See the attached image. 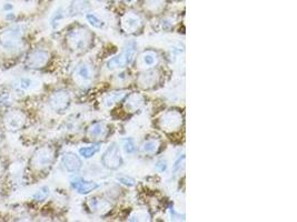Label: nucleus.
Instances as JSON below:
<instances>
[{"instance_id": "2", "label": "nucleus", "mask_w": 297, "mask_h": 222, "mask_svg": "<svg viewBox=\"0 0 297 222\" xmlns=\"http://www.w3.org/2000/svg\"><path fill=\"white\" fill-rule=\"evenodd\" d=\"M65 40L69 50L76 54H81L91 48L94 43V34L85 27L76 26L67 32Z\"/></svg>"}, {"instance_id": "20", "label": "nucleus", "mask_w": 297, "mask_h": 222, "mask_svg": "<svg viewBox=\"0 0 297 222\" xmlns=\"http://www.w3.org/2000/svg\"><path fill=\"white\" fill-rule=\"evenodd\" d=\"M99 150H101V147H99L98 144L89 145V147L80 148L79 149V155L83 158H85V159H89V158L94 157Z\"/></svg>"}, {"instance_id": "31", "label": "nucleus", "mask_w": 297, "mask_h": 222, "mask_svg": "<svg viewBox=\"0 0 297 222\" xmlns=\"http://www.w3.org/2000/svg\"><path fill=\"white\" fill-rule=\"evenodd\" d=\"M4 140H5V134L3 132L2 127H0V145H2L4 143Z\"/></svg>"}, {"instance_id": "24", "label": "nucleus", "mask_w": 297, "mask_h": 222, "mask_svg": "<svg viewBox=\"0 0 297 222\" xmlns=\"http://www.w3.org/2000/svg\"><path fill=\"white\" fill-rule=\"evenodd\" d=\"M123 148H124V151L127 155L135 154L136 143H135V141H134V139H131V138L125 139L124 142H123Z\"/></svg>"}, {"instance_id": "12", "label": "nucleus", "mask_w": 297, "mask_h": 222, "mask_svg": "<svg viewBox=\"0 0 297 222\" xmlns=\"http://www.w3.org/2000/svg\"><path fill=\"white\" fill-rule=\"evenodd\" d=\"M75 78L81 84H87L94 79V68L87 62H81L75 69Z\"/></svg>"}, {"instance_id": "13", "label": "nucleus", "mask_w": 297, "mask_h": 222, "mask_svg": "<svg viewBox=\"0 0 297 222\" xmlns=\"http://www.w3.org/2000/svg\"><path fill=\"white\" fill-rule=\"evenodd\" d=\"M61 161L66 170L71 173L78 172L81 167H83V162H81L80 158L74 153H67L63 155L61 158Z\"/></svg>"}, {"instance_id": "23", "label": "nucleus", "mask_w": 297, "mask_h": 222, "mask_svg": "<svg viewBox=\"0 0 297 222\" xmlns=\"http://www.w3.org/2000/svg\"><path fill=\"white\" fill-rule=\"evenodd\" d=\"M86 18H87V21L90 23V26H92L94 28L102 29L105 27V22L95 14H88L86 16Z\"/></svg>"}, {"instance_id": "6", "label": "nucleus", "mask_w": 297, "mask_h": 222, "mask_svg": "<svg viewBox=\"0 0 297 222\" xmlns=\"http://www.w3.org/2000/svg\"><path fill=\"white\" fill-rule=\"evenodd\" d=\"M136 51H137V46L135 43L127 44L124 51L121 52L120 55L116 56L112 58L110 60H108L107 68L109 70H115V69H120V68H125L127 66H129L133 62V60L135 59Z\"/></svg>"}, {"instance_id": "3", "label": "nucleus", "mask_w": 297, "mask_h": 222, "mask_svg": "<svg viewBox=\"0 0 297 222\" xmlns=\"http://www.w3.org/2000/svg\"><path fill=\"white\" fill-rule=\"evenodd\" d=\"M55 159V148L50 147V145H43V147L36 149L32 154L30 160H29V166L35 172H44L54 165Z\"/></svg>"}, {"instance_id": "15", "label": "nucleus", "mask_w": 297, "mask_h": 222, "mask_svg": "<svg viewBox=\"0 0 297 222\" xmlns=\"http://www.w3.org/2000/svg\"><path fill=\"white\" fill-rule=\"evenodd\" d=\"M107 133L108 128L104 122H95V124H92L88 128V130H87V134H88V137L92 140L104 139L107 136Z\"/></svg>"}, {"instance_id": "26", "label": "nucleus", "mask_w": 297, "mask_h": 222, "mask_svg": "<svg viewBox=\"0 0 297 222\" xmlns=\"http://www.w3.org/2000/svg\"><path fill=\"white\" fill-rule=\"evenodd\" d=\"M50 194V190L48 187H43V188H40L36 194L34 195V200L36 201H45L47 199L48 196Z\"/></svg>"}, {"instance_id": "32", "label": "nucleus", "mask_w": 297, "mask_h": 222, "mask_svg": "<svg viewBox=\"0 0 297 222\" xmlns=\"http://www.w3.org/2000/svg\"><path fill=\"white\" fill-rule=\"evenodd\" d=\"M74 3H83V2H85V0H73Z\"/></svg>"}, {"instance_id": "14", "label": "nucleus", "mask_w": 297, "mask_h": 222, "mask_svg": "<svg viewBox=\"0 0 297 222\" xmlns=\"http://www.w3.org/2000/svg\"><path fill=\"white\" fill-rule=\"evenodd\" d=\"M159 76L157 70H147L141 75V77L138 78V83L141 85L142 88L144 89H150L155 87V85L158 83Z\"/></svg>"}, {"instance_id": "5", "label": "nucleus", "mask_w": 297, "mask_h": 222, "mask_svg": "<svg viewBox=\"0 0 297 222\" xmlns=\"http://www.w3.org/2000/svg\"><path fill=\"white\" fill-rule=\"evenodd\" d=\"M3 124L9 131H19L27 125V115L19 109H9L3 117Z\"/></svg>"}, {"instance_id": "22", "label": "nucleus", "mask_w": 297, "mask_h": 222, "mask_svg": "<svg viewBox=\"0 0 297 222\" xmlns=\"http://www.w3.org/2000/svg\"><path fill=\"white\" fill-rule=\"evenodd\" d=\"M88 204L91 211H94V212L99 211V210H102L103 208L107 206L106 201L101 199V198H98V197H94V198H91V199H89Z\"/></svg>"}, {"instance_id": "8", "label": "nucleus", "mask_w": 297, "mask_h": 222, "mask_svg": "<svg viewBox=\"0 0 297 222\" xmlns=\"http://www.w3.org/2000/svg\"><path fill=\"white\" fill-rule=\"evenodd\" d=\"M102 162L104 167L109 170H117L123 166V157L117 143L109 145L102 157Z\"/></svg>"}, {"instance_id": "17", "label": "nucleus", "mask_w": 297, "mask_h": 222, "mask_svg": "<svg viewBox=\"0 0 297 222\" xmlns=\"http://www.w3.org/2000/svg\"><path fill=\"white\" fill-rule=\"evenodd\" d=\"M160 148V140L158 139H148L142 144V151L144 154L154 155Z\"/></svg>"}, {"instance_id": "33", "label": "nucleus", "mask_w": 297, "mask_h": 222, "mask_svg": "<svg viewBox=\"0 0 297 222\" xmlns=\"http://www.w3.org/2000/svg\"><path fill=\"white\" fill-rule=\"evenodd\" d=\"M126 2H127V3H130V2H133V0H126Z\"/></svg>"}, {"instance_id": "28", "label": "nucleus", "mask_w": 297, "mask_h": 222, "mask_svg": "<svg viewBox=\"0 0 297 222\" xmlns=\"http://www.w3.org/2000/svg\"><path fill=\"white\" fill-rule=\"evenodd\" d=\"M117 180L119 181L120 183H123V184H125V186H127V187H134L135 186V179H133V178H130V177H125V176H121V177H118L117 178Z\"/></svg>"}, {"instance_id": "21", "label": "nucleus", "mask_w": 297, "mask_h": 222, "mask_svg": "<svg viewBox=\"0 0 297 222\" xmlns=\"http://www.w3.org/2000/svg\"><path fill=\"white\" fill-rule=\"evenodd\" d=\"M14 93L7 90V89H4L0 91V106H10V104L14 103Z\"/></svg>"}, {"instance_id": "10", "label": "nucleus", "mask_w": 297, "mask_h": 222, "mask_svg": "<svg viewBox=\"0 0 297 222\" xmlns=\"http://www.w3.org/2000/svg\"><path fill=\"white\" fill-rule=\"evenodd\" d=\"M121 25L127 33H137L143 29V20L141 16L130 13L124 16Z\"/></svg>"}, {"instance_id": "25", "label": "nucleus", "mask_w": 297, "mask_h": 222, "mask_svg": "<svg viewBox=\"0 0 297 222\" xmlns=\"http://www.w3.org/2000/svg\"><path fill=\"white\" fill-rule=\"evenodd\" d=\"M123 96H124L123 91L110 93V95L106 99H105V104H106V106H113L114 103L118 102L120 100V99L123 98Z\"/></svg>"}, {"instance_id": "27", "label": "nucleus", "mask_w": 297, "mask_h": 222, "mask_svg": "<svg viewBox=\"0 0 297 222\" xmlns=\"http://www.w3.org/2000/svg\"><path fill=\"white\" fill-rule=\"evenodd\" d=\"M63 17H65V15H63V10L59 9L57 11V13H55L54 17H52V20H51V25L54 28H57V26L59 25L60 21L63 19Z\"/></svg>"}, {"instance_id": "4", "label": "nucleus", "mask_w": 297, "mask_h": 222, "mask_svg": "<svg viewBox=\"0 0 297 222\" xmlns=\"http://www.w3.org/2000/svg\"><path fill=\"white\" fill-rule=\"evenodd\" d=\"M51 55L48 50L43 48H35L26 55L25 67L30 70H40L49 65Z\"/></svg>"}, {"instance_id": "18", "label": "nucleus", "mask_w": 297, "mask_h": 222, "mask_svg": "<svg viewBox=\"0 0 297 222\" xmlns=\"http://www.w3.org/2000/svg\"><path fill=\"white\" fill-rule=\"evenodd\" d=\"M143 103H144V97L138 95V93H133V95H130L127 98L126 107L130 111H136L137 109L142 107Z\"/></svg>"}, {"instance_id": "11", "label": "nucleus", "mask_w": 297, "mask_h": 222, "mask_svg": "<svg viewBox=\"0 0 297 222\" xmlns=\"http://www.w3.org/2000/svg\"><path fill=\"white\" fill-rule=\"evenodd\" d=\"M71 186L79 195H88L98 188V183L94 181H87L80 177H75L71 180Z\"/></svg>"}, {"instance_id": "30", "label": "nucleus", "mask_w": 297, "mask_h": 222, "mask_svg": "<svg viewBox=\"0 0 297 222\" xmlns=\"http://www.w3.org/2000/svg\"><path fill=\"white\" fill-rule=\"evenodd\" d=\"M4 172H5V163H4L2 158H0V177L3 176Z\"/></svg>"}, {"instance_id": "1", "label": "nucleus", "mask_w": 297, "mask_h": 222, "mask_svg": "<svg viewBox=\"0 0 297 222\" xmlns=\"http://www.w3.org/2000/svg\"><path fill=\"white\" fill-rule=\"evenodd\" d=\"M27 27L22 23L11 26L0 32V49L8 55H16L24 49Z\"/></svg>"}, {"instance_id": "16", "label": "nucleus", "mask_w": 297, "mask_h": 222, "mask_svg": "<svg viewBox=\"0 0 297 222\" xmlns=\"http://www.w3.org/2000/svg\"><path fill=\"white\" fill-rule=\"evenodd\" d=\"M37 81L30 77H20L14 84L15 90L17 92H28L37 88Z\"/></svg>"}, {"instance_id": "29", "label": "nucleus", "mask_w": 297, "mask_h": 222, "mask_svg": "<svg viewBox=\"0 0 297 222\" xmlns=\"http://www.w3.org/2000/svg\"><path fill=\"white\" fill-rule=\"evenodd\" d=\"M167 167H168L167 161L164 160V159H161V160H159V161H157V163H156V169H157V170H158L159 172H164V171H166V170H167Z\"/></svg>"}, {"instance_id": "9", "label": "nucleus", "mask_w": 297, "mask_h": 222, "mask_svg": "<svg viewBox=\"0 0 297 222\" xmlns=\"http://www.w3.org/2000/svg\"><path fill=\"white\" fill-rule=\"evenodd\" d=\"M72 103V97L71 93H69L65 89H59L52 92L49 99H48V104L49 107L56 111V113H63L66 111Z\"/></svg>"}, {"instance_id": "7", "label": "nucleus", "mask_w": 297, "mask_h": 222, "mask_svg": "<svg viewBox=\"0 0 297 222\" xmlns=\"http://www.w3.org/2000/svg\"><path fill=\"white\" fill-rule=\"evenodd\" d=\"M183 124V115L177 110H168L159 119V126L166 132H175L179 130Z\"/></svg>"}, {"instance_id": "19", "label": "nucleus", "mask_w": 297, "mask_h": 222, "mask_svg": "<svg viewBox=\"0 0 297 222\" xmlns=\"http://www.w3.org/2000/svg\"><path fill=\"white\" fill-rule=\"evenodd\" d=\"M142 62L145 67L150 68L157 65V62H158V58H157V55L154 51H147L143 54Z\"/></svg>"}]
</instances>
